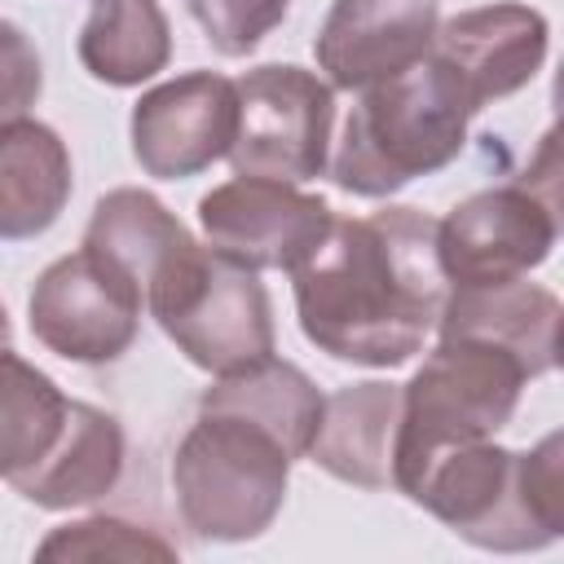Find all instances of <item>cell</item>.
Here are the masks:
<instances>
[{
  "label": "cell",
  "mask_w": 564,
  "mask_h": 564,
  "mask_svg": "<svg viewBox=\"0 0 564 564\" xmlns=\"http://www.w3.org/2000/svg\"><path fill=\"white\" fill-rule=\"evenodd\" d=\"M436 225L419 207L335 216L322 247L291 273L308 344L352 366L410 361L449 300Z\"/></svg>",
  "instance_id": "cell-1"
},
{
  "label": "cell",
  "mask_w": 564,
  "mask_h": 564,
  "mask_svg": "<svg viewBox=\"0 0 564 564\" xmlns=\"http://www.w3.org/2000/svg\"><path fill=\"white\" fill-rule=\"evenodd\" d=\"M0 471L13 494L44 511H70L106 498L123 476V427L115 414L70 401L57 383L4 352Z\"/></svg>",
  "instance_id": "cell-2"
},
{
  "label": "cell",
  "mask_w": 564,
  "mask_h": 564,
  "mask_svg": "<svg viewBox=\"0 0 564 564\" xmlns=\"http://www.w3.org/2000/svg\"><path fill=\"white\" fill-rule=\"evenodd\" d=\"M471 115L480 110L471 106L458 75L427 53L419 66L361 88L344 119L330 176L357 198H388L410 181L454 163Z\"/></svg>",
  "instance_id": "cell-3"
},
{
  "label": "cell",
  "mask_w": 564,
  "mask_h": 564,
  "mask_svg": "<svg viewBox=\"0 0 564 564\" xmlns=\"http://www.w3.org/2000/svg\"><path fill=\"white\" fill-rule=\"evenodd\" d=\"M529 379L538 375L507 344L485 335H441L427 361L401 388L397 489L405 494L445 449L502 432Z\"/></svg>",
  "instance_id": "cell-4"
},
{
  "label": "cell",
  "mask_w": 564,
  "mask_h": 564,
  "mask_svg": "<svg viewBox=\"0 0 564 564\" xmlns=\"http://www.w3.org/2000/svg\"><path fill=\"white\" fill-rule=\"evenodd\" d=\"M295 454L260 423L198 410L172 458V494L185 529L203 542L260 538L286 498Z\"/></svg>",
  "instance_id": "cell-5"
},
{
  "label": "cell",
  "mask_w": 564,
  "mask_h": 564,
  "mask_svg": "<svg viewBox=\"0 0 564 564\" xmlns=\"http://www.w3.org/2000/svg\"><path fill=\"white\" fill-rule=\"evenodd\" d=\"M145 313L207 375H238L273 357V308L256 269L198 247L150 300Z\"/></svg>",
  "instance_id": "cell-6"
},
{
  "label": "cell",
  "mask_w": 564,
  "mask_h": 564,
  "mask_svg": "<svg viewBox=\"0 0 564 564\" xmlns=\"http://www.w3.org/2000/svg\"><path fill=\"white\" fill-rule=\"evenodd\" d=\"M141 286L93 247H79L35 278L26 322L31 335L62 361L106 366L132 348L141 330Z\"/></svg>",
  "instance_id": "cell-7"
},
{
  "label": "cell",
  "mask_w": 564,
  "mask_h": 564,
  "mask_svg": "<svg viewBox=\"0 0 564 564\" xmlns=\"http://www.w3.org/2000/svg\"><path fill=\"white\" fill-rule=\"evenodd\" d=\"M242 119L229 163L238 176L269 181H317L326 172L330 128H335V88L304 66L273 62L238 79Z\"/></svg>",
  "instance_id": "cell-8"
},
{
  "label": "cell",
  "mask_w": 564,
  "mask_h": 564,
  "mask_svg": "<svg viewBox=\"0 0 564 564\" xmlns=\"http://www.w3.org/2000/svg\"><path fill=\"white\" fill-rule=\"evenodd\" d=\"M449 533L480 551H542L546 533L533 524L520 494V454L494 441L445 449L405 489Z\"/></svg>",
  "instance_id": "cell-9"
},
{
  "label": "cell",
  "mask_w": 564,
  "mask_h": 564,
  "mask_svg": "<svg viewBox=\"0 0 564 564\" xmlns=\"http://www.w3.org/2000/svg\"><path fill=\"white\" fill-rule=\"evenodd\" d=\"M198 225L207 247L242 269L295 273L330 234L335 212L326 198L295 189L291 181L238 176L198 198Z\"/></svg>",
  "instance_id": "cell-10"
},
{
  "label": "cell",
  "mask_w": 564,
  "mask_h": 564,
  "mask_svg": "<svg viewBox=\"0 0 564 564\" xmlns=\"http://www.w3.org/2000/svg\"><path fill=\"white\" fill-rule=\"evenodd\" d=\"M242 93L238 79L216 70H189L150 88L132 106V159L145 176L185 181L229 159L238 141Z\"/></svg>",
  "instance_id": "cell-11"
},
{
  "label": "cell",
  "mask_w": 564,
  "mask_h": 564,
  "mask_svg": "<svg viewBox=\"0 0 564 564\" xmlns=\"http://www.w3.org/2000/svg\"><path fill=\"white\" fill-rule=\"evenodd\" d=\"M555 234L551 212L524 185H502L463 198L436 225V251L449 286H489L538 269Z\"/></svg>",
  "instance_id": "cell-12"
},
{
  "label": "cell",
  "mask_w": 564,
  "mask_h": 564,
  "mask_svg": "<svg viewBox=\"0 0 564 564\" xmlns=\"http://www.w3.org/2000/svg\"><path fill=\"white\" fill-rule=\"evenodd\" d=\"M436 0H335L313 53L330 88L361 93L410 66L436 44Z\"/></svg>",
  "instance_id": "cell-13"
},
{
  "label": "cell",
  "mask_w": 564,
  "mask_h": 564,
  "mask_svg": "<svg viewBox=\"0 0 564 564\" xmlns=\"http://www.w3.org/2000/svg\"><path fill=\"white\" fill-rule=\"evenodd\" d=\"M551 26L529 4H480L463 9L449 22H441L432 57L445 62L458 84L467 88L471 106L485 110L489 101H502L520 93L546 62Z\"/></svg>",
  "instance_id": "cell-14"
},
{
  "label": "cell",
  "mask_w": 564,
  "mask_h": 564,
  "mask_svg": "<svg viewBox=\"0 0 564 564\" xmlns=\"http://www.w3.org/2000/svg\"><path fill=\"white\" fill-rule=\"evenodd\" d=\"M397 436H401V388L397 383H348L326 397L308 458L344 485L397 489Z\"/></svg>",
  "instance_id": "cell-15"
},
{
  "label": "cell",
  "mask_w": 564,
  "mask_h": 564,
  "mask_svg": "<svg viewBox=\"0 0 564 564\" xmlns=\"http://www.w3.org/2000/svg\"><path fill=\"white\" fill-rule=\"evenodd\" d=\"M84 247L119 264L141 286L145 300L198 251L194 234L150 189H132V185L97 198L93 220L84 229Z\"/></svg>",
  "instance_id": "cell-16"
},
{
  "label": "cell",
  "mask_w": 564,
  "mask_h": 564,
  "mask_svg": "<svg viewBox=\"0 0 564 564\" xmlns=\"http://www.w3.org/2000/svg\"><path fill=\"white\" fill-rule=\"evenodd\" d=\"M70 198V154L40 119L0 128V238L22 242L44 234Z\"/></svg>",
  "instance_id": "cell-17"
},
{
  "label": "cell",
  "mask_w": 564,
  "mask_h": 564,
  "mask_svg": "<svg viewBox=\"0 0 564 564\" xmlns=\"http://www.w3.org/2000/svg\"><path fill=\"white\" fill-rule=\"evenodd\" d=\"M555 322H560V300L546 286L511 278V282H489V286H449L436 335L498 339L511 352H520L533 375H542L551 366Z\"/></svg>",
  "instance_id": "cell-18"
},
{
  "label": "cell",
  "mask_w": 564,
  "mask_h": 564,
  "mask_svg": "<svg viewBox=\"0 0 564 564\" xmlns=\"http://www.w3.org/2000/svg\"><path fill=\"white\" fill-rule=\"evenodd\" d=\"M198 410H225V414H242L260 427H269L295 458H308L326 397L317 392V383L291 366V361H260L251 370L238 375H216V383L203 392Z\"/></svg>",
  "instance_id": "cell-19"
},
{
  "label": "cell",
  "mask_w": 564,
  "mask_h": 564,
  "mask_svg": "<svg viewBox=\"0 0 564 564\" xmlns=\"http://www.w3.org/2000/svg\"><path fill=\"white\" fill-rule=\"evenodd\" d=\"M172 57V31L159 0H93L79 31V62L97 84L132 88Z\"/></svg>",
  "instance_id": "cell-20"
},
{
  "label": "cell",
  "mask_w": 564,
  "mask_h": 564,
  "mask_svg": "<svg viewBox=\"0 0 564 564\" xmlns=\"http://www.w3.org/2000/svg\"><path fill=\"white\" fill-rule=\"evenodd\" d=\"M35 555L40 560H176L181 551L159 529L132 524L119 516H88L53 529Z\"/></svg>",
  "instance_id": "cell-21"
},
{
  "label": "cell",
  "mask_w": 564,
  "mask_h": 564,
  "mask_svg": "<svg viewBox=\"0 0 564 564\" xmlns=\"http://www.w3.org/2000/svg\"><path fill=\"white\" fill-rule=\"evenodd\" d=\"M185 9L194 13L216 53L247 57L273 26H282L291 0H185Z\"/></svg>",
  "instance_id": "cell-22"
},
{
  "label": "cell",
  "mask_w": 564,
  "mask_h": 564,
  "mask_svg": "<svg viewBox=\"0 0 564 564\" xmlns=\"http://www.w3.org/2000/svg\"><path fill=\"white\" fill-rule=\"evenodd\" d=\"M520 494L546 542L564 538V427L520 454Z\"/></svg>",
  "instance_id": "cell-23"
},
{
  "label": "cell",
  "mask_w": 564,
  "mask_h": 564,
  "mask_svg": "<svg viewBox=\"0 0 564 564\" xmlns=\"http://www.w3.org/2000/svg\"><path fill=\"white\" fill-rule=\"evenodd\" d=\"M516 185H524L551 212L555 229L564 234V115H555V123L542 132V141Z\"/></svg>",
  "instance_id": "cell-24"
},
{
  "label": "cell",
  "mask_w": 564,
  "mask_h": 564,
  "mask_svg": "<svg viewBox=\"0 0 564 564\" xmlns=\"http://www.w3.org/2000/svg\"><path fill=\"white\" fill-rule=\"evenodd\" d=\"M31 97H40V62L26 48L22 31L13 22H4V123L26 119Z\"/></svg>",
  "instance_id": "cell-25"
},
{
  "label": "cell",
  "mask_w": 564,
  "mask_h": 564,
  "mask_svg": "<svg viewBox=\"0 0 564 564\" xmlns=\"http://www.w3.org/2000/svg\"><path fill=\"white\" fill-rule=\"evenodd\" d=\"M551 366L564 370V308H560V322H555V344H551Z\"/></svg>",
  "instance_id": "cell-26"
},
{
  "label": "cell",
  "mask_w": 564,
  "mask_h": 564,
  "mask_svg": "<svg viewBox=\"0 0 564 564\" xmlns=\"http://www.w3.org/2000/svg\"><path fill=\"white\" fill-rule=\"evenodd\" d=\"M551 106H555V115H564V62H560L555 84H551Z\"/></svg>",
  "instance_id": "cell-27"
}]
</instances>
